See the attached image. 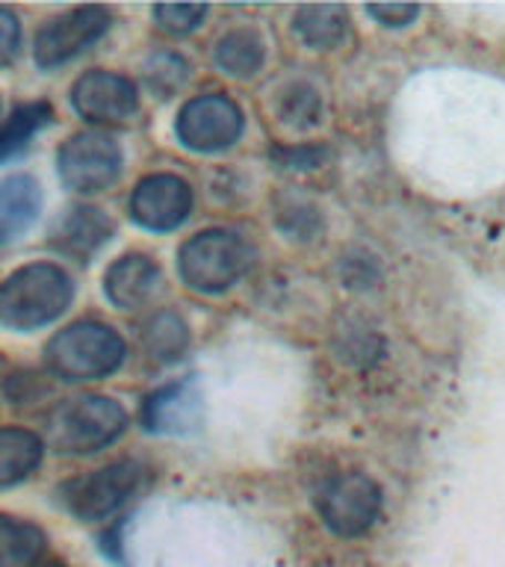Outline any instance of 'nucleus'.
Segmentation results:
<instances>
[{"instance_id":"1","label":"nucleus","mask_w":505,"mask_h":567,"mask_svg":"<svg viewBox=\"0 0 505 567\" xmlns=\"http://www.w3.org/2000/svg\"><path fill=\"white\" fill-rule=\"evenodd\" d=\"M74 301V281L56 264H30L0 281V326L33 331L51 326Z\"/></svg>"},{"instance_id":"7","label":"nucleus","mask_w":505,"mask_h":567,"mask_svg":"<svg viewBox=\"0 0 505 567\" xmlns=\"http://www.w3.org/2000/svg\"><path fill=\"white\" fill-rule=\"evenodd\" d=\"M317 512L334 535L358 538L379 520L381 491L363 473H340L317 491Z\"/></svg>"},{"instance_id":"24","label":"nucleus","mask_w":505,"mask_h":567,"mask_svg":"<svg viewBox=\"0 0 505 567\" xmlns=\"http://www.w3.org/2000/svg\"><path fill=\"white\" fill-rule=\"evenodd\" d=\"M204 18H207V7L202 3H159L154 7V21L159 24V30L172 35L193 33L202 27Z\"/></svg>"},{"instance_id":"15","label":"nucleus","mask_w":505,"mask_h":567,"mask_svg":"<svg viewBox=\"0 0 505 567\" xmlns=\"http://www.w3.org/2000/svg\"><path fill=\"white\" fill-rule=\"evenodd\" d=\"M42 213V186L33 175H9L0 181V246L33 228Z\"/></svg>"},{"instance_id":"13","label":"nucleus","mask_w":505,"mask_h":567,"mask_svg":"<svg viewBox=\"0 0 505 567\" xmlns=\"http://www.w3.org/2000/svg\"><path fill=\"white\" fill-rule=\"evenodd\" d=\"M115 221L101 207L74 204L53 221L51 248L62 257H71L78 264H86L113 239Z\"/></svg>"},{"instance_id":"4","label":"nucleus","mask_w":505,"mask_h":567,"mask_svg":"<svg viewBox=\"0 0 505 567\" xmlns=\"http://www.w3.org/2000/svg\"><path fill=\"white\" fill-rule=\"evenodd\" d=\"M255 251L237 230L210 228L186 239L177 255V269L189 290L219 296L248 272Z\"/></svg>"},{"instance_id":"9","label":"nucleus","mask_w":505,"mask_h":567,"mask_svg":"<svg viewBox=\"0 0 505 567\" xmlns=\"http://www.w3.org/2000/svg\"><path fill=\"white\" fill-rule=\"evenodd\" d=\"M246 131V118L237 101L228 95H198L177 113L175 133L181 145L198 154H219L237 145Z\"/></svg>"},{"instance_id":"2","label":"nucleus","mask_w":505,"mask_h":567,"mask_svg":"<svg viewBox=\"0 0 505 567\" xmlns=\"http://www.w3.org/2000/svg\"><path fill=\"white\" fill-rule=\"evenodd\" d=\"M124 358H127V346L122 334L95 319L71 322L44 346V363L62 381L106 379L122 367Z\"/></svg>"},{"instance_id":"25","label":"nucleus","mask_w":505,"mask_h":567,"mask_svg":"<svg viewBox=\"0 0 505 567\" xmlns=\"http://www.w3.org/2000/svg\"><path fill=\"white\" fill-rule=\"evenodd\" d=\"M340 275H343L346 287L352 290H370L381 281V264L367 251H352V255L343 257L340 264Z\"/></svg>"},{"instance_id":"12","label":"nucleus","mask_w":505,"mask_h":567,"mask_svg":"<svg viewBox=\"0 0 505 567\" xmlns=\"http://www.w3.org/2000/svg\"><path fill=\"white\" fill-rule=\"evenodd\" d=\"M202 420L204 396L195 379L172 381L142 399L140 423L151 434H189Z\"/></svg>"},{"instance_id":"5","label":"nucleus","mask_w":505,"mask_h":567,"mask_svg":"<svg viewBox=\"0 0 505 567\" xmlns=\"http://www.w3.org/2000/svg\"><path fill=\"white\" fill-rule=\"evenodd\" d=\"M142 482H145V467L140 461L124 458L62 482L56 496L62 508L74 514L78 520L95 523L131 503L133 496L140 494Z\"/></svg>"},{"instance_id":"3","label":"nucleus","mask_w":505,"mask_h":567,"mask_svg":"<svg viewBox=\"0 0 505 567\" xmlns=\"http://www.w3.org/2000/svg\"><path fill=\"white\" fill-rule=\"evenodd\" d=\"M127 429V411L115 399L86 393L65 399L48 414V446L60 455H92L106 450Z\"/></svg>"},{"instance_id":"8","label":"nucleus","mask_w":505,"mask_h":567,"mask_svg":"<svg viewBox=\"0 0 505 567\" xmlns=\"http://www.w3.org/2000/svg\"><path fill=\"white\" fill-rule=\"evenodd\" d=\"M110 24H113V16H110L106 7H78L71 9V12L51 18L35 33V65L51 71L65 65V62L78 60L80 53H86L92 44L104 39Z\"/></svg>"},{"instance_id":"20","label":"nucleus","mask_w":505,"mask_h":567,"mask_svg":"<svg viewBox=\"0 0 505 567\" xmlns=\"http://www.w3.org/2000/svg\"><path fill=\"white\" fill-rule=\"evenodd\" d=\"M346 27H349L346 9L331 7V3L301 7L296 9V18H292V30L299 33L301 42L308 44V48H317V51H328V48L343 42Z\"/></svg>"},{"instance_id":"30","label":"nucleus","mask_w":505,"mask_h":567,"mask_svg":"<svg viewBox=\"0 0 505 567\" xmlns=\"http://www.w3.org/2000/svg\"><path fill=\"white\" fill-rule=\"evenodd\" d=\"M343 354L349 358V361L372 363L381 354V340L375 334H370V331H361L354 343L343 346ZM343 354H340V358H343Z\"/></svg>"},{"instance_id":"32","label":"nucleus","mask_w":505,"mask_h":567,"mask_svg":"<svg viewBox=\"0 0 505 567\" xmlns=\"http://www.w3.org/2000/svg\"><path fill=\"white\" fill-rule=\"evenodd\" d=\"M0 372H3V358H0Z\"/></svg>"},{"instance_id":"29","label":"nucleus","mask_w":505,"mask_h":567,"mask_svg":"<svg viewBox=\"0 0 505 567\" xmlns=\"http://www.w3.org/2000/svg\"><path fill=\"white\" fill-rule=\"evenodd\" d=\"M379 24L384 27H408L414 24V18L420 16V7H411V3H396V7H367Z\"/></svg>"},{"instance_id":"16","label":"nucleus","mask_w":505,"mask_h":567,"mask_svg":"<svg viewBox=\"0 0 505 567\" xmlns=\"http://www.w3.org/2000/svg\"><path fill=\"white\" fill-rule=\"evenodd\" d=\"M44 441L30 429H0V491L21 485L42 464Z\"/></svg>"},{"instance_id":"28","label":"nucleus","mask_w":505,"mask_h":567,"mask_svg":"<svg viewBox=\"0 0 505 567\" xmlns=\"http://www.w3.org/2000/svg\"><path fill=\"white\" fill-rule=\"evenodd\" d=\"M281 228L308 239L322 228V219H319V213L313 207H292V210H287V219H281Z\"/></svg>"},{"instance_id":"11","label":"nucleus","mask_w":505,"mask_h":567,"mask_svg":"<svg viewBox=\"0 0 505 567\" xmlns=\"http://www.w3.org/2000/svg\"><path fill=\"white\" fill-rule=\"evenodd\" d=\"M193 213V189L177 175H148L142 177L131 195V216L145 230L181 228Z\"/></svg>"},{"instance_id":"6","label":"nucleus","mask_w":505,"mask_h":567,"mask_svg":"<svg viewBox=\"0 0 505 567\" xmlns=\"http://www.w3.org/2000/svg\"><path fill=\"white\" fill-rule=\"evenodd\" d=\"M122 145L104 131L74 133L56 154L62 184L80 195L106 193L122 175Z\"/></svg>"},{"instance_id":"22","label":"nucleus","mask_w":505,"mask_h":567,"mask_svg":"<svg viewBox=\"0 0 505 567\" xmlns=\"http://www.w3.org/2000/svg\"><path fill=\"white\" fill-rule=\"evenodd\" d=\"M189 80V65L177 53H157L145 65V83L157 97H172Z\"/></svg>"},{"instance_id":"17","label":"nucleus","mask_w":505,"mask_h":567,"mask_svg":"<svg viewBox=\"0 0 505 567\" xmlns=\"http://www.w3.org/2000/svg\"><path fill=\"white\" fill-rule=\"evenodd\" d=\"M140 343L151 361L177 363L189 352V326L175 310H157L145 319Z\"/></svg>"},{"instance_id":"19","label":"nucleus","mask_w":505,"mask_h":567,"mask_svg":"<svg viewBox=\"0 0 505 567\" xmlns=\"http://www.w3.org/2000/svg\"><path fill=\"white\" fill-rule=\"evenodd\" d=\"M53 118V106L48 101H30V104L16 106L0 124V163L16 159L27 145L33 142L39 131H44Z\"/></svg>"},{"instance_id":"18","label":"nucleus","mask_w":505,"mask_h":567,"mask_svg":"<svg viewBox=\"0 0 505 567\" xmlns=\"http://www.w3.org/2000/svg\"><path fill=\"white\" fill-rule=\"evenodd\" d=\"M44 532L30 520L0 514V567H35L44 556Z\"/></svg>"},{"instance_id":"14","label":"nucleus","mask_w":505,"mask_h":567,"mask_svg":"<svg viewBox=\"0 0 505 567\" xmlns=\"http://www.w3.org/2000/svg\"><path fill=\"white\" fill-rule=\"evenodd\" d=\"M159 287H163V269L148 255L118 257L104 275L106 299L122 310L145 308L157 296Z\"/></svg>"},{"instance_id":"21","label":"nucleus","mask_w":505,"mask_h":567,"mask_svg":"<svg viewBox=\"0 0 505 567\" xmlns=\"http://www.w3.org/2000/svg\"><path fill=\"white\" fill-rule=\"evenodd\" d=\"M266 60L264 39L255 30H234L213 48V62L230 78H255Z\"/></svg>"},{"instance_id":"23","label":"nucleus","mask_w":505,"mask_h":567,"mask_svg":"<svg viewBox=\"0 0 505 567\" xmlns=\"http://www.w3.org/2000/svg\"><path fill=\"white\" fill-rule=\"evenodd\" d=\"M322 115V97L308 83H292L281 92V118L296 127H310Z\"/></svg>"},{"instance_id":"31","label":"nucleus","mask_w":505,"mask_h":567,"mask_svg":"<svg viewBox=\"0 0 505 567\" xmlns=\"http://www.w3.org/2000/svg\"><path fill=\"white\" fill-rule=\"evenodd\" d=\"M42 567H65V565H62V561H48V565H42Z\"/></svg>"},{"instance_id":"26","label":"nucleus","mask_w":505,"mask_h":567,"mask_svg":"<svg viewBox=\"0 0 505 567\" xmlns=\"http://www.w3.org/2000/svg\"><path fill=\"white\" fill-rule=\"evenodd\" d=\"M21 53V24L12 9L0 7V69H7Z\"/></svg>"},{"instance_id":"27","label":"nucleus","mask_w":505,"mask_h":567,"mask_svg":"<svg viewBox=\"0 0 505 567\" xmlns=\"http://www.w3.org/2000/svg\"><path fill=\"white\" fill-rule=\"evenodd\" d=\"M275 159L284 168H319L328 159V151L322 145H296V148H278Z\"/></svg>"},{"instance_id":"10","label":"nucleus","mask_w":505,"mask_h":567,"mask_svg":"<svg viewBox=\"0 0 505 567\" xmlns=\"http://www.w3.org/2000/svg\"><path fill=\"white\" fill-rule=\"evenodd\" d=\"M71 106L89 124L127 122L140 110V89L115 71H86L71 89Z\"/></svg>"}]
</instances>
